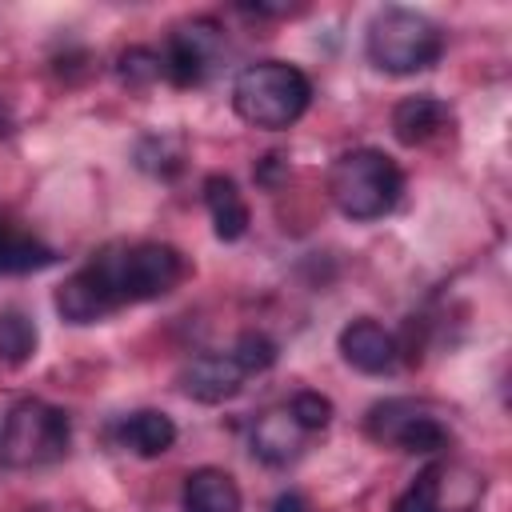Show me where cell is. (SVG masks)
<instances>
[{"label": "cell", "instance_id": "obj_18", "mask_svg": "<svg viewBox=\"0 0 512 512\" xmlns=\"http://www.w3.org/2000/svg\"><path fill=\"white\" fill-rule=\"evenodd\" d=\"M36 324L20 308H0V360L20 368L36 356Z\"/></svg>", "mask_w": 512, "mask_h": 512}, {"label": "cell", "instance_id": "obj_13", "mask_svg": "<svg viewBox=\"0 0 512 512\" xmlns=\"http://www.w3.org/2000/svg\"><path fill=\"white\" fill-rule=\"evenodd\" d=\"M204 204H208V216H212V232H216V240L236 244V240L248 232L252 212H248V200H244V192L236 188V180H232V176L212 172V176L204 180Z\"/></svg>", "mask_w": 512, "mask_h": 512}, {"label": "cell", "instance_id": "obj_14", "mask_svg": "<svg viewBox=\"0 0 512 512\" xmlns=\"http://www.w3.org/2000/svg\"><path fill=\"white\" fill-rule=\"evenodd\" d=\"M116 440H120V448H128L132 456L156 460V456H164V452L176 444V424H172V416L160 412V408H140V412H128V416L116 424Z\"/></svg>", "mask_w": 512, "mask_h": 512}, {"label": "cell", "instance_id": "obj_2", "mask_svg": "<svg viewBox=\"0 0 512 512\" xmlns=\"http://www.w3.org/2000/svg\"><path fill=\"white\" fill-rule=\"evenodd\" d=\"M312 104V80L288 60H256L232 80V108L244 124L264 132L292 128Z\"/></svg>", "mask_w": 512, "mask_h": 512}, {"label": "cell", "instance_id": "obj_3", "mask_svg": "<svg viewBox=\"0 0 512 512\" xmlns=\"http://www.w3.org/2000/svg\"><path fill=\"white\" fill-rule=\"evenodd\" d=\"M328 196L340 208V216L368 224L388 216L404 196V172L400 164L380 148H352L340 152L328 168Z\"/></svg>", "mask_w": 512, "mask_h": 512}, {"label": "cell", "instance_id": "obj_6", "mask_svg": "<svg viewBox=\"0 0 512 512\" xmlns=\"http://www.w3.org/2000/svg\"><path fill=\"white\" fill-rule=\"evenodd\" d=\"M72 444L68 412L44 400H20L8 408L0 428V456L12 468H40L56 464Z\"/></svg>", "mask_w": 512, "mask_h": 512}, {"label": "cell", "instance_id": "obj_19", "mask_svg": "<svg viewBox=\"0 0 512 512\" xmlns=\"http://www.w3.org/2000/svg\"><path fill=\"white\" fill-rule=\"evenodd\" d=\"M116 72L128 88H148L156 80H164V68H160V48H144V44H132L116 56Z\"/></svg>", "mask_w": 512, "mask_h": 512}, {"label": "cell", "instance_id": "obj_20", "mask_svg": "<svg viewBox=\"0 0 512 512\" xmlns=\"http://www.w3.org/2000/svg\"><path fill=\"white\" fill-rule=\"evenodd\" d=\"M232 356L244 368V376H260V372H268L276 364L280 348H276V340L268 332H240L236 344H232Z\"/></svg>", "mask_w": 512, "mask_h": 512}, {"label": "cell", "instance_id": "obj_21", "mask_svg": "<svg viewBox=\"0 0 512 512\" xmlns=\"http://www.w3.org/2000/svg\"><path fill=\"white\" fill-rule=\"evenodd\" d=\"M288 412H292V420H296L304 432H320V428L332 424V400H328L324 392H312V388L296 392L292 404H288Z\"/></svg>", "mask_w": 512, "mask_h": 512}, {"label": "cell", "instance_id": "obj_7", "mask_svg": "<svg viewBox=\"0 0 512 512\" xmlns=\"http://www.w3.org/2000/svg\"><path fill=\"white\" fill-rule=\"evenodd\" d=\"M484 500V476L456 460L428 464L396 500L392 512H472Z\"/></svg>", "mask_w": 512, "mask_h": 512}, {"label": "cell", "instance_id": "obj_11", "mask_svg": "<svg viewBox=\"0 0 512 512\" xmlns=\"http://www.w3.org/2000/svg\"><path fill=\"white\" fill-rule=\"evenodd\" d=\"M304 436H308V432L292 420L288 408H268L264 416L252 420L248 448H252V456H256L260 464H268V468H284V464H292V460L300 456Z\"/></svg>", "mask_w": 512, "mask_h": 512}, {"label": "cell", "instance_id": "obj_17", "mask_svg": "<svg viewBox=\"0 0 512 512\" xmlns=\"http://www.w3.org/2000/svg\"><path fill=\"white\" fill-rule=\"evenodd\" d=\"M136 168L148 176H176L184 168V140L172 132H148L136 140Z\"/></svg>", "mask_w": 512, "mask_h": 512}, {"label": "cell", "instance_id": "obj_1", "mask_svg": "<svg viewBox=\"0 0 512 512\" xmlns=\"http://www.w3.org/2000/svg\"><path fill=\"white\" fill-rule=\"evenodd\" d=\"M184 256L172 244L140 240V244H108L88 264L84 276L96 284L108 312H120L124 304H144L168 296L184 280Z\"/></svg>", "mask_w": 512, "mask_h": 512}, {"label": "cell", "instance_id": "obj_16", "mask_svg": "<svg viewBox=\"0 0 512 512\" xmlns=\"http://www.w3.org/2000/svg\"><path fill=\"white\" fill-rule=\"evenodd\" d=\"M56 264V248L44 244L40 236L0 220V276H28L40 268Z\"/></svg>", "mask_w": 512, "mask_h": 512}, {"label": "cell", "instance_id": "obj_8", "mask_svg": "<svg viewBox=\"0 0 512 512\" xmlns=\"http://www.w3.org/2000/svg\"><path fill=\"white\" fill-rule=\"evenodd\" d=\"M220 52H224V28L212 16L184 20V24H176L168 32V40L160 48L164 80L176 84V88H196V84H204L212 76Z\"/></svg>", "mask_w": 512, "mask_h": 512}, {"label": "cell", "instance_id": "obj_12", "mask_svg": "<svg viewBox=\"0 0 512 512\" xmlns=\"http://www.w3.org/2000/svg\"><path fill=\"white\" fill-rule=\"evenodd\" d=\"M452 124V108L440 100V96H404L396 108H392V136L404 144V148H420L428 140H436L440 132H448Z\"/></svg>", "mask_w": 512, "mask_h": 512}, {"label": "cell", "instance_id": "obj_9", "mask_svg": "<svg viewBox=\"0 0 512 512\" xmlns=\"http://www.w3.org/2000/svg\"><path fill=\"white\" fill-rule=\"evenodd\" d=\"M336 348H340L344 364H352V368L364 372V376H384V372H392V368L400 364V344H396V336H392L384 324L368 320V316L348 320V324L340 328V336H336Z\"/></svg>", "mask_w": 512, "mask_h": 512}, {"label": "cell", "instance_id": "obj_4", "mask_svg": "<svg viewBox=\"0 0 512 512\" xmlns=\"http://www.w3.org/2000/svg\"><path fill=\"white\" fill-rule=\"evenodd\" d=\"M444 52V32L436 20H428L416 8L388 4L368 20L364 32V56L372 68L388 76H416L428 72Z\"/></svg>", "mask_w": 512, "mask_h": 512}, {"label": "cell", "instance_id": "obj_22", "mask_svg": "<svg viewBox=\"0 0 512 512\" xmlns=\"http://www.w3.org/2000/svg\"><path fill=\"white\" fill-rule=\"evenodd\" d=\"M272 512H308V504H304L300 492H280L276 504H272Z\"/></svg>", "mask_w": 512, "mask_h": 512}, {"label": "cell", "instance_id": "obj_10", "mask_svg": "<svg viewBox=\"0 0 512 512\" xmlns=\"http://www.w3.org/2000/svg\"><path fill=\"white\" fill-rule=\"evenodd\" d=\"M244 380L248 376H244V368L236 364L232 352H200L176 376L180 392L192 396L196 404H224L244 388Z\"/></svg>", "mask_w": 512, "mask_h": 512}, {"label": "cell", "instance_id": "obj_15", "mask_svg": "<svg viewBox=\"0 0 512 512\" xmlns=\"http://www.w3.org/2000/svg\"><path fill=\"white\" fill-rule=\"evenodd\" d=\"M180 508L184 512H240L244 496H240V484L224 468H196L184 480Z\"/></svg>", "mask_w": 512, "mask_h": 512}, {"label": "cell", "instance_id": "obj_5", "mask_svg": "<svg viewBox=\"0 0 512 512\" xmlns=\"http://www.w3.org/2000/svg\"><path fill=\"white\" fill-rule=\"evenodd\" d=\"M364 432L384 448L416 452V456H432L452 444V424L444 420V408L416 396L376 400L364 416Z\"/></svg>", "mask_w": 512, "mask_h": 512}]
</instances>
